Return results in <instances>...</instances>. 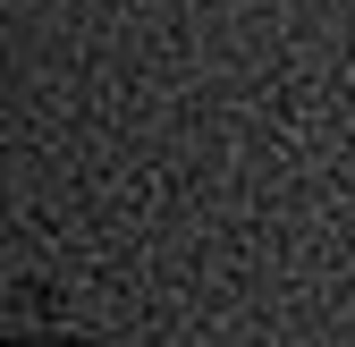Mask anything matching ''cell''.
Here are the masks:
<instances>
[{
  "instance_id": "obj_1",
  "label": "cell",
  "mask_w": 355,
  "mask_h": 347,
  "mask_svg": "<svg viewBox=\"0 0 355 347\" xmlns=\"http://www.w3.org/2000/svg\"><path fill=\"white\" fill-rule=\"evenodd\" d=\"M0 347H119V339L76 330V322H17V314H9V339H0Z\"/></svg>"
}]
</instances>
